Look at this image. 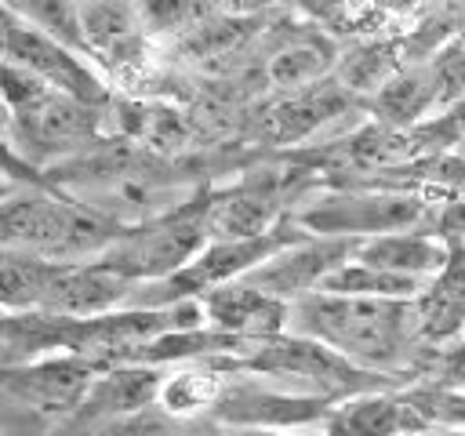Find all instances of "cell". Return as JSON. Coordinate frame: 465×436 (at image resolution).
<instances>
[{
	"mask_svg": "<svg viewBox=\"0 0 465 436\" xmlns=\"http://www.w3.org/2000/svg\"><path fill=\"white\" fill-rule=\"evenodd\" d=\"M287 331L316 338L327 349L352 360L356 367H367L385 378L400 371L407 356H414V342H421L414 302L356 298V294H327V291H312L291 302Z\"/></svg>",
	"mask_w": 465,
	"mask_h": 436,
	"instance_id": "obj_1",
	"label": "cell"
},
{
	"mask_svg": "<svg viewBox=\"0 0 465 436\" xmlns=\"http://www.w3.org/2000/svg\"><path fill=\"white\" fill-rule=\"evenodd\" d=\"M120 233L113 218L62 200L47 185H29L0 200V247L47 262H91Z\"/></svg>",
	"mask_w": 465,
	"mask_h": 436,
	"instance_id": "obj_2",
	"label": "cell"
},
{
	"mask_svg": "<svg viewBox=\"0 0 465 436\" xmlns=\"http://www.w3.org/2000/svg\"><path fill=\"white\" fill-rule=\"evenodd\" d=\"M207 207H211V196L200 193L167 214H156L134 229H124L109 243V251L98 254V262L116 269L131 283L167 280L178 269H185L211 240L207 236Z\"/></svg>",
	"mask_w": 465,
	"mask_h": 436,
	"instance_id": "obj_3",
	"label": "cell"
},
{
	"mask_svg": "<svg viewBox=\"0 0 465 436\" xmlns=\"http://www.w3.org/2000/svg\"><path fill=\"white\" fill-rule=\"evenodd\" d=\"M236 371H251L262 378H287V382H298L302 392L327 396L334 403L360 396V392H371V389H389V382H392L385 374L356 367L352 360L327 349L323 342L294 334V331H283L276 338L258 342L243 360H236Z\"/></svg>",
	"mask_w": 465,
	"mask_h": 436,
	"instance_id": "obj_4",
	"label": "cell"
},
{
	"mask_svg": "<svg viewBox=\"0 0 465 436\" xmlns=\"http://www.w3.org/2000/svg\"><path fill=\"white\" fill-rule=\"evenodd\" d=\"M425 200L396 189H345L312 200L294 222L312 236H338V240H371L381 233L414 229L425 218Z\"/></svg>",
	"mask_w": 465,
	"mask_h": 436,
	"instance_id": "obj_5",
	"label": "cell"
},
{
	"mask_svg": "<svg viewBox=\"0 0 465 436\" xmlns=\"http://www.w3.org/2000/svg\"><path fill=\"white\" fill-rule=\"evenodd\" d=\"M0 62L47 80L51 87H58L80 102H91V105L109 102V84L87 54L65 47L62 40L47 36L44 29L29 25L4 4H0Z\"/></svg>",
	"mask_w": 465,
	"mask_h": 436,
	"instance_id": "obj_6",
	"label": "cell"
},
{
	"mask_svg": "<svg viewBox=\"0 0 465 436\" xmlns=\"http://www.w3.org/2000/svg\"><path fill=\"white\" fill-rule=\"evenodd\" d=\"M11 142L29 160H51L84 149L98 131V105L80 102L58 87H40L33 98H25L18 109H11Z\"/></svg>",
	"mask_w": 465,
	"mask_h": 436,
	"instance_id": "obj_7",
	"label": "cell"
},
{
	"mask_svg": "<svg viewBox=\"0 0 465 436\" xmlns=\"http://www.w3.org/2000/svg\"><path fill=\"white\" fill-rule=\"evenodd\" d=\"M331 407L334 400L327 396H312L302 389H276L262 382V374L243 378L232 371L214 403V418L251 432H294L305 425H323Z\"/></svg>",
	"mask_w": 465,
	"mask_h": 436,
	"instance_id": "obj_8",
	"label": "cell"
},
{
	"mask_svg": "<svg viewBox=\"0 0 465 436\" xmlns=\"http://www.w3.org/2000/svg\"><path fill=\"white\" fill-rule=\"evenodd\" d=\"M360 240H338V236H302L294 243H287L283 251H276L272 258H265L258 269H251L243 280L254 283L258 291L280 298V302H298L312 291H320V283L352 258Z\"/></svg>",
	"mask_w": 465,
	"mask_h": 436,
	"instance_id": "obj_9",
	"label": "cell"
},
{
	"mask_svg": "<svg viewBox=\"0 0 465 436\" xmlns=\"http://www.w3.org/2000/svg\"><path fill=\"white\" fill-rule=\"evenodd\" d=\"M134 283L120 276L116 269L102 265L98 258L91 262H62L51 291L44 298V316H62V320H94L105 312H116L127 305Z\"/></svg>",
	"mask_w": 465,
	"mask_h": 436,
	"instance_id": "obj_10",
	"label": "cell"
},
{
	"mask_svg": "<svg viewBox=\"0 0 465 436\" xmlns=\"http://www.w3.org/2000/svg\"><path fill=\"white\" fill-rule=\"evenodd\" d=\"M200 305H203L207 327H214L229 338H240L247 345H258L265 338L283 334L287 320H291L287 302L258 291L247 280H232V283H222V287L200 294Z\"/></svg>",
	"mask_w": 465,
	"mask_h": 436,
	"instance_id": "obj_11",
	"label": "cell"
},
{
	"mask_svg": "<svg viewBox=\"0 0 465 436\" xmlns=\"http://www.w3.org/2000/svg\"><path fill=\"white\" fill-rule=\"evenodd\" d=\"M323 436H425L432 425L421 411L400 392L371 389L349 400H338L320 425Z\"/></svg>",
	"mask_w": 465,
	"mask_h": 436,
	"instance_id": "obj_12",
	"label": "cell"
},
{
	"mask_svg": "<svg viewBox=\"0 0 465 436\" xmlns=\"http://www.w3.org/2000/svg\"><path fill=\"white\" fill-rule=\"evenodd\" d=\"M102 371L105 367L98 360L80 356V352H65V356H51V360H36L29 367L7 371L4 378L11 382V389L18 396L36 403L40 411H65V407L87 400V389Z\"/></svg>",
	"mask_w": 465,
	"mask_h": 436,
	"instance_id": "obj_13",
	"label": "cell"
},
{
	"mask_svg": "<svg viewBox=\"0 0 465 436\" xmlns=\"http://www.w3.org/2000/svg\"><path fill=\"white\" fill-rule=\"evenodd\" d=\"M349 105H352V91L341 87V80H320L312 87L287 91L276 105H269V113L262 120V131H265L269 142L291 145V142H302V138L316 134L334 116L349 113Z\"/></svg>",
	"mask_w": 465,
	"mask_h": 436,
	"instance_id": "obj_14",
	"label": "cell"
},
{
	"mask_svg": "<svg viewBox=\"0 0 465 436\" xmlns=\"http://www.w3.org/2000/svg\"><path fill=\"white\" fill-rule=\"evenodd\" d=\"M356 262L392 269L403 276L432 280L454 262V243H447L440 233H418V229H400V233H381L371 240H360L352 251Z\"/></svg>",
	"mask_w": 465,
	"mask_h": 436,
	"instance_id": "obj_15",
	"label": "cell"
},
{
	"mask_svg": "<svg viewBox=\"0 0 465 436\" xmlns=\"http://www.w3.org/2000/svg\"><path fill=\"white\" fill-rule=\"evenodd\" d=\"M145 22L138 4L127 0H84V36L87 54L94 62H109L113 69H131L142 58Z\"/></svg>",
	"mask_w": 465,
	"mask_h": 436,
	"instance_id": "obj_16",
	"label": "cell"
},
{
	"mask_svg": "<svg viewBox=\"0 0 465 436\" xmlns=\"http://www.w3.org/2000/svg\"><path fill=\"white\" fill-rule=\"evenodd\" d=\"M280 222V203L272 185H240L225 196H211L207 207V236L211 240H240L269 233Z\"/></svg>",
	"mask_w": 465,
	"mask_h": 436,
	"instance_id": "obj_17",
	"label": "cell"
},
{
	"mask_svg": "<svg viewBox=\"0 0 465 436\" xmlns=\"http://www.w3.org/2000/svg\"><path fill=\"white\" fill-rule=\"evenodd\" d=\"M232 371H236V360H189V363H178L174 371L163 374L156 403L174 418L214 411V403H218V396H222V389H225Z\"/></svg>",
	"mask_w": 465,
	"mask_h": 436,
	"instance_id": "obj_18",
	"label": "cell"
},
{
	"mask_svg": "<svg viewBox=\"0 0 465 436\" xmlns=\"http://www.w3.org/2000/svg\"><path fill=\"white\" fill-rule=\"evenodd\" d=\"M421 342H450L465 334V258L454 262L429 280V287L414 298Z\"/></svg>",
	"mask_w": 465,
	"mask_h": 436,
	"instance_id": "obj_19",
	"label": "cell"
},
{
	"mask_svg": "<svg viewBox=\"0 0 465 436\" xmlns=\"http://www.w3.org/2000/svg\"><path fill=\"white\" fill-rule=\"evenodd\" d=\"M160 382H163V371L160 367L113 363V367H105L91 382L84 407H91L98 414H134V411H145L149 403H156Z\"/></svg>",
	"mask_w": 465,
	"mask_h": 436,
	"instance_id": "obj_20",
	"label": "cell"
},
{
	"mask_svg": "<svg viewBox=\"0 0 465 436\" xmlns=\"http://www.w3.org/2000/svg\"><path fill=\"white\" fill-rule=\"evenodd\" d=\"M371 109L378 113V124L411 131L436 109V84L429 65L425 69H400L389 84H381L371 94Z\"/></svg>",
	"mask_w": 465,
	"mask_h": 436,
	"instance_id": "obj_21",
	"label": "cell"
},
{
	"mask_svg": "<svg viewBox=\"0 0 465 436\" xmlns=\"http://www.w3.org/2000/svg\"><path fill=\"white\" fill-rule=\"evenodd\" d=\"M58 265L62 262H47L36 254L0 247V309L4 312H40Z\"/></svg>",
	"mask_w": 465,
	"mask_h": 436,
	"instance_id": "obj_22",
	"label": "cell"
},
{
	"mask_svg": "<svg viewBox=\"0 0 465 436\" xmlns=\"http://www.w3.org/2000/svg\"><path fill=\"white\" fill-rule=\"evenodd\" d=\"M425 287H429V280L403 276V272H392V269H378V265H367V262H356V258L341 262V265L320 283V291H327V294L396 298V302H414Z\"/></svg>",
	"mask_w": 465,
	"mask_h": 436,
	"instance_id": "obj_23",
	"label": "cell"
},
{
	"mask_svg": "<svg viewBox=\"0 0 465 436\" xmlns=\"http://www.w3.org/2000/svg\"><path fill=\"white\" fill-rule=\"evenodd\" d=\"M327 69H331V47L316 36H305V40H287L283 47H276L269 54L265 76L280 91H302V87L327 80Z\"/></svg>",
	"mask_w": 465,
	"mask_h": 436,
	"instance_id": "obj_24",
	"label": "cell"
},
{
	"mask_svg": "<svg viewBox=\"0 0 465 436\" xmlns=\"http://www.w3.org/2000/svg\"><path fill=\"white\" fill-rule=\"evenodd\" d=\"M7 11L25 18L29 25L44 29L47 36L62 40L65 47L87 54V36H84V0H0ZM91 58V54H87Z\"/></svg>",
	"mask_w": 465,
	"mask_h": 436,
	"instance_id": "obj_25",
	"label": "cell"
},
{
	"mask_svg": "<svg viewBox=\"0 0 465 436\" xmlns=\"http://www.w3.org/2000/svg\"><path fill=\"white\" fill-rule=\"evenodd\" d=\"M396 44H367L360 51H352L341 69H338V80L341 87H349L352 94L356 91H378L381 84H389L396 76Z\"/></svg>",
	"mask_w": 465,
	"mask_h": 436,
	"instance_id": "obj_26",
	"label": "cell"
},
{
	"mask_svg": "<svg viewBox=\"0 0 465 436\" xmlns=\"http://www.w3.org/2000/svg\"><path fill=\"white\" fill-rule=\"evenodd\" d=\"M403 396L421 411V418L432 429H465V392L461 389H447V385H411L403 389Z\"/></svg>",
	"mask_w": 465,
	"mask_h": 436,
	"instance_id": "obj_27",
	"label": "cell"
},
{
	"mask_svg": "<svg viewBox=\"0 0 465 436\" xmlns=\"http://www.w3.org/2000/svg\"><path fill=\"white\" fill-rule=\"evenodd\" d=\"M138 15L145 29H196L207 22L203 0H138Z\"/></svg>",
	"mask_w": 465,
	"mask_h": 436,
	"instance_id": "obj_28",
	"label": "cell"
},
{
	"mask_svg": "<svg viewBox=\"0 0 465 436\" xmlns=\"http://www.w3.org/2000/svg\"><path fill=\"white\" fill-rule=\"evenodd\" d=\"M432 382L465 392V342H461V338H458V345L440 349V360H436V367H432Z\"/></svg>",
	"mask_w": 465,
	"mask_h": 436,
	"instance_id": "obj_29",
	"label": "cell"
},
{
	"mask_svg": "<svg viewBox=\"0 0 465 436\" xmlns=\"http://www.w3.org/2000/svg\"><path fill=\"white\" fill-rule=\"evenodd\" d=\"M11 127H15V120H11V109H7V102H4V94H0V138L11 142ZM11 145H15V142H11Z\"/></svg>",
	"mask_w": 465,
	"mask_h": 436,
	"instance_id": "obj_30",
	"label": "cell"
},
{
	"mask_svg": "<svg viewBox=\"0 0 465 436\" xmlns=\"http://www.w3.org/2000/svg\"><path fill=\"white\" fill-rule=\"evenodd\" d=\"M425 436H465V429H432Z\"/></svg>",
	"mask_w": 465,
	"mask_h": 436,
	"instance_id": "obj_31",
	"label": "cell"
},
{
	"mask_svg": "<svg viewBox=\"0 0 465 436\" xmlns=\"http://www.w3.org/2000/svg\"><path fill=\"white\" fill-rule=\"evenodd\" d=\"M225 4H232V7H258V4H269V0H225Z\"/></svg>",
	"mask_w": 465,
	"mask_h": 436,
	"instance_id": "obj_32",
	"label": "cell"
},
{
	"mask_svg": "<svg viewBox=\"0 0 465 436\" xmlns=\"http://www.w3.org/2000/svg\"><path fill=\"white\" fill-rule=\"evenodd\" d=\"M461 160H465V142H461Z\"/></svg>",
	"mask_w": 465,
	"mask_h": 436,
	"instance_id": "obj_33",
	"label": "cell"
},
{
	"mask_svg": "<svg viewBox=\"0 0 465 436\" xmlns=\"http://www.w3.org/2000/svg\"><path fill=\"white\" fill-rule=\"evenodd\" d=\"M461 342H465V334H461Z\"/></svg>",
	"mask_w": 465,
	"mask_h": 436,
	"instance_id": "obj_34",
	"label": "cell"
}]
</instances>
